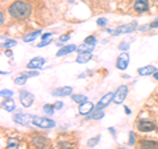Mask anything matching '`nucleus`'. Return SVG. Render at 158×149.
<instances>
[{
	"mask_svg": "<svg viewBox=\"0 0 158 149\" xmlns=\"http://www.w3.org/2000/svg\"><path fill=\"white\" fill-rule=\"evenodd\" d=\"M11 16L17 20H25L31 15V7L25 2H15L8 8Z\"/></svg>",
	"mask_w": 158,
	"mask_h": 149,
	"instance_id": "obj_1",
	"label": "nucleus"
},
{
	"mask_svg": "<svg viewBox=\"0 0 158 149\" xmlns=\"http://www.w3.org/2000/svg\"><path fill=\"white\" fill-rule=\"evenodd\" d=\"M136 28H137V24L133 21V23H129V24H125V25L118 27L117 29H115V31H108V32L112 33L113 36H117V34H121V33H131V32L135 31Z\"/></svg>",
	"mask_w": 158,
	"mask_h": 149,
	"instance_id": "obj_2",
	"label": "nucleus"
},
{
	"mask_svg": "<svg viewBox=\"0 0 158 149\" xmlns=\"http://www.w3.org/2000/svg\"><path fill=\"white\" fill-rule=\"evenodd\" d=\"M127 95H128V87L127 86H120L116 90L115 95H113V102H115L116 104H121L125 100Z\"/></svg>",
	"mask_w": 158,
	"mask_h": 149,
	"instance_id": "obj_3",
	"label": "nucleus"
},
{
	"mask_svg": "<svg viewBox=\"0 0 158 149\" xmlns=\"http://www.w3.org/2000/svg\"><path fill=\"white\" fill-rule=\"evenodd\" d=\"M32 123L34 124V126L37 127H41V128H53L54 126H56V123H54L53 120H50V119L48 117H34Z\"/></svg>",
	"mask_w": 158,
	"mask_h": 149,
	"instance_id": "obj_4",
	"label": "nucleus"
},
{
	"mask_svg": "<svg viewBox=\"0 0 158 149\" xmlns=\"http://www.w3.org/2000/svg\"><path fill=\"white\" fill-rule=\"evenodd\" d=\"M33 95L31 92H28V91H20V102H21V104L25 108L28 107H31L32 106V103H33Z\"/></svg>",
	"mask_w": 158,
	"mask_h": 149,
	"instance_id": "obj_5",
	"label": "nucleus"
},
{
	"mask_svg": "<svg viewBox=\"0 0 158 149\" xmlns=\"http://www.w3.org/2000/svg\"><path fill=\"white\" fill-rule=\"evenodd\" d=\"M128 63H129V56H128V53H121L120 57L117 58V63H116L117 69L125 70V69L128 67Z\"/></svg>",
	"mask_w": 158,
	"mask_h": 149,
	"instance_id": "obj_6",
	"label": "nucleus"
},
{
	"mask_svg": "<svg viewBox=\"0 0 158 149\" xmlns=\"http://www.w3.org/2000/svg\"><path fill=\"white\" fill-rule=\"evenodd\" d=\"M113 95H115V94H112V92L106 94V95L103 96V98L100 99V100H99L98 106H96V110H98V111H100L102 108H104L106 106H108V104L111 103V100H113Z\"/></svg>",
	"mask_w": 158,
	"mask_h": 149,
	"instance_id": "obj_7",
	"label": "nucleus"
},
{
	"mask_svg": "<svg viewBox=\"0 0 158 149\" xmlns=\"http://www.w3.org/2000/svg\"><path fill=\"white\" fill-rule=\"evenodd\" d=\"M31 120H33L31 115H24V113H17V115L13 116V121L17 124H21V126H27V124L31 123Z\"/></svg>",
	"mask_w": 158,
	"mask_h": 149,
	"instance_id": "obj_8",
	"label": "nucleus"
},
{
	"mask_svg": "<svg viewBox=\"0 0 158 149\" xmlns=\"http://www.w3.org/2000/svg\"><path fill=\"white\" fill-rule=\"evenodd\" d=\"M138 130L141 132H150L156 130V126L152 121H140L138 123Z\"/></svg>",
	"mask_w": 158,
	"mask_h": 149,
	"instance_id": "obj_9",
	"label": "nucleus"
},
{
	"mask_svg": "<svg viewBox=\"0 0 158 149\" xmlns=\"http://www.w3.org/2000/svg\"><path fill=\"white\" fill-rule=\"evenodd\" d=\"M44 63H45V59H44L42 57H36L29 61L28 63V67L29 69H40L44 66Z\"/></svg>",
	"mask_w": 158,
	"mask_h": 149,
	"instance_id": "obj_10",
	"label": "nucleus"
},
{
	"mask_svg": "<svg viewBox=\"0 0 158 149\" xmlns=\"http://www.w3.org/2000/svg\"><path fill=\"white\" fill-rule=\"evenodd\" d=\"M92 110H94V104L87 100L83 102L81 106H79V113H82V115H88Z\"/></svg>",
	"mask_w": 158,
	"mask_h": 149,
	"instance_id": "obj_11",
	"label": "nucleus"
},
{
	"mask_svg": "<svg viewBox=\"0 0 158 149\" xmlns=\"http://www.w3.org/2000/svg\"><path fill=\"white\" fill-rule=\"evenodd\" d=\"M149 8V3L148 0H136L135 2V9L137 12H145Z\"/></svg>",
	"mask_w": 158,
	"mask_h": 149,
	"instance_id": "obj_12",
	"label": "nucleus"
},
{
	"mask_svg": "<svg viewBox=\"0 0 158 149\" xmlns=\"http://www.w3.org/2000/svg\"><path fill=\"white\" fill-rule=\"evenodd\" d=\"M71 91H73V88L70 86H65V87H59L57 90H54L52 94L53 95H59V96H67L71 94Z\"/></svg>",
	"mask_w": 158,
	"mask_h": 149,
	"instance_id": "obj_13",
	"label": "nucleus"
},
{
	"mask_svg": "<svg viewBox=\"0 0 158 149\" xmlns=\"http://www.w3.org/2000/svg\"><path fill=\"white\" fill-rule=\"evenodd\" d=\"M33 144L34 145H37L38 148H41V149H45V147L48 145V140L45 137H42V136H36L33 138Z\"/></svg>",
	"mask_w": 158,
	"mask_h": 149,
	"instance_id": "obj_14",
	"label": "nucleus"
},
{
	"mask_svg": "<svg viewBox=\"0 0 158 149\" xmlns=\"http://www.w3.org/2000/svg\"><path fill=\"white\" fill-rule=\"evenodd\" d=\"M156 73V67L154 66H144V67H141L140 70H138V74L140 75H153V74Z\"/></svg>",
	"mask_w": 158,
	"mask_h": 149,
	"instance_id": "obj_15",
	"label": "nucleus"
},
{
	"mask_svg": "<svg viewBox=\"0 0 158 149\" xmlns=\"http://www.w3.org/2000/svg\"><path fill=\"white\" fill-rule=\"evenodd\" d=\"M77 49L75 45H69V46H65V48H62V49H59L58 53H57V57H62V56H66V54L69 53H71L74 52Z\"/></svg>",
	"mask_w": 158,
	"mask_h": 149,
	"instance_id": "obj_16",
	"label": "nucleus"
},
{
	"mask_svg": "<svg viewBox=\"0 0 158 149\" xmlns=\"http://www.w3.org/2000/svg\"><path fill=\"white\" fill-rule=\"evenodd\" d=\"M92 58L91 53H79V56L77 57V62L78 63H86Z\"/></svg>",
	"mask_w": 158,
	"mask_h": 149,
	"instance_id": "obj_17",
	"label": "nucleus"
},
{
	"mask_svg": "<svg viewBox=\"0 0 158 149\" xmlns=\"http://www.w3.org/2000/svg\"><path fill=\"white\" fill-rule=\"evenodd\" d=\"M7 149H19V140L16 137H9L7 140Z\"/></svg>",
	"mask_w": 158,
	"mask_h": 149,
	"instance_id": "obj_18",
	"label": "nucleus"
},
{
	"mask_svg": "<svg viewBox=\"0 0 158 149\" xmlns=\"http://www.w3.org/2000/svg\"><path fill=\"white\" fill-rule=\"evenodd\" d=\"M94 49V45H91V44H83V45H81L78 48L79 53H91Z\"/></svg>",
	"mask_w": 158,
	"mask_h": 149,
	"instance_id": "obj_19",
	"label": "nucleus"
},
{
	"mask_svg": "<svg viewBox=\"0 0 158 149\" xmlns=\"http://www.w3.org/2000/svg\"><path fill=\"white\" fill-rule=\"evenodd\" d=\"M3 108H4L6 111H8V112L13 111V110H15V102L11 100V99H9V100H6V102L3 103Z\"/></svg>",
	"mask_w": 158,
	"mask_h": 149,
	"instance_id": "obj_20",
	"label": "nucleus"
},
{
	"mask_svg": "<svg viewBox=\"0 0 158 149\" xmlns=\"http://www.w3.org/2000/svg\"><path fill=\"white\" fill-rule=\"evenodd\" d=\"M40 34H41V32H33V33H31V34H27V36H24V41H25V42H31V41H33V40L34 38H36L37 36H40Z\"/></svg>",
	"mask_w": 158,
	"mask_h": 149,
	"instance_id": "obj_21",
	"label": "nucleus"
},
{
	"mask_svg": "<svg viewBox=\"0 0 158 149\" xmlns=\"http://www.w3.org/2000/svg\"><path fill=\"white\" fill-rule=\"evenodd\" d=\"M157 144L154 141H142L141 143V148L142 149H156Z\"/></svg>",
	"mask_w": 158,
	"mask_h": 149,
	"instance_id": "obj_22",
	"label": "nucleus"
},
{
	"mask_svg": "<svg viewBox=\"0 0 158 149\" xmlns=\"http://www.w3.org/2000/svg\"><path fill=\"white\" fill-rule=\"evenodd\" d=\"M73 100L79 103V104H82L83 102L87 100V98H86V95H73Z\"/></svg>",
	"mask_w": 158,
	"mask_h": 149,
	"instance_id": "obj_23",
	"label": "nucleus"
},
{
	"mask_svg": "<svg viewBox=\"0 0 158 149\" xmlns=\"http://www.w3.org/2000/svg\"><path fill=\"white\" fill-rule=\"evenodd\" d=\"M27 79H28V78H27V77H25V75H24V74H23L21 77H19V78H16V79H15V83H16V84H19V86H23V84L27 82Z\"/></svg>",
	"mask_w": 158,
	"mask_h": 149,
	"instance_id": "obj_24",
	"label": "nucleus"
},
{
	"mask_svg": "<svg viewBox=\"0 0 158 149\" xmlns=\"http://www.w3.org/2000/svg\"><path fill=\"white\" fill-rule=\"evenodd\" d=\"M16 45V41L15 40H6V42L3 44V46H6V48H12Z\"/></svg>",
	"mask_w": 158,
	"mask_h": 149,
	"instance_id": "obj_25",
	"label": "nucleus"
},
{
	"mask_svg": "<svg viewBox=\"0 0 158 149\" xmlns=\"http://www.w3.org/2000/svg\"><path fill=\"white\" fill-rule=\"evenodd\" d=\"M0 94H2L3 98H11L13 95V92L11 90H2V92H0Z\"/></svg>",
	"mask_w": 158,
	"mask_h": 149,
	"instance_id": "obj_26",
	"label": "nucleus"
},
{
	"mask_svg": "<svg viewBox=\"0 0 158 149\" xmlns=\"http://www.w3.org/2000/svg\"><path fill=\"white\" fill-rule=\"evenodd\" d=\"M85 42H86V44H91V45H95L96 40H95V37H94V36H90V37H87V38L85 40Z\"/></svg>",
	"mask_w": 158,
	"mask_h": 149,
	"instance_id": "obj_27",
	"label": "nucleus"
},
{
	"mask_svg": "<svg viewBox=\"0 0 158 149\" xmlns=\"http://www.w3.org/2000/svg\"><path fill=\"white\" fill-rule=\"evenodd\" d=\"M44 111L48 112V113H50V115H52L53 111H54V108L50 106V104H45V107H44Z\"/></svg>",
	"mask_w": 158,
	"mask_h": 149,
	"instance_id": "obj_28",
	"label": "nucleus"
},
{
	"mask_svg": "<svg viewBox=\"0 0 158 149\" xmlns=\"http://www.w3.org/2000/svg\"><path fill=\"white\" fill-rule=\"evenodd\" d=\"M24 75H25L27 78H31V77H37V75H38V71H37V70H36V71H28V73L24 74Z\"/></svg>",
	"mask_w": 158,
	"mask_h": 149,
	"instance_id": "obj_29",
	"label": "nucleus"
},
{
	"mask_svg": "<svg viewBox=\"0 0 158 149\" xmlns=\"http://www.w3.org/2000/svg\"><path fill=\"white\" fill-rule=\"evenodd\" d=\"M98 141H99V137H94L92 138V140H88V145H90V147H94V145H96V144H98Z\"/></svg>",
	"mask_w": 158,
	"mask_h": 149,
	"instance_id": "obj_30",
	"label": "nucleus"
},
{
	"mask_svg": "<svg viewBox=\"0 0 158 149\" xmlns=\"http://www.w3.org/2000/svg\"><path fill=\"white\" fill-rule=\"evenodd\" d=\"M128 48H129V44L128 42H124V44H120V45H118V49H120V50H127Z\"/></svg>",
	"mask_w": 158,
	"mask_h": 149,
	"instance_id": "obj_31",
	"label": "nucleus"
},
{
	"mask_svg": "<svg viewBox=\"0 0 158 149\" xmlns=\"http://www.w3.org/2000/svg\"><path fill=\"white\" fill-rule=\"evenodd\" d=\"M103 116H104V113H103V112H95L91 117H92V119H102Z\"/></svg>",
	"mask_w": 158,
	"mask_h": 149,
	"instance_id": "obj_32",
	"label": "nucleus"
},
{
	"mask_svg": "<svg viewBox=\"0 0 158 149\" xmlns=\"http://www.w3.org/2000/svg\"><path fill=\"white\" fill-rule=\"evenodd\" d=\"M49 44H50V41H49V40H48V41H46V40H42V41L40 42L37 46H38V48H42V46H46V45H49Z\"/></svg>",
	"mask_w": 158,
	"mask_h": 149,
	"instance_id": "obj_33",
	"label": "nucleus"
},
{
	"mask_svg": "<svg viewBox=\"0 0 158 149\" xmlns=\"http://www.w3.org/2000/svg\"><path fill=\"white\" fill-rule=\"evenodd\" d=\"M106 24H107V19H104V17H102V19H99L98 20V25H106Z\"/></svg>",
	"mask_w": 158,
	"mask_h": 149,
	"instance_id": "obj_34",
	"label": "nucleus"
},
{
	"mask_svg": "<svg viewBox=\"0 0 158 149\" xmlns=\"http://www.w3.org/2000/svg\"><path fill=\"white\" fill-rule=\"evenodd\" d=\"M69 38H70V34H63V36H61V37H59V41H61V42H63V41H67Z\"/></svg>",
	"mask_w": 158,
	"mask_h": 149,
	"instance_id": "obj_35",
	"label": "nucleus"
},
{
	"mask_svg": "<svg viewBox=\"0 0 158 149\" xmlns=\"http://www.w3.org/2000/svg\"><path fill=\"white\" fill-rule=\"evenodd\" d=\"M62 106H63V103L58 102V103H56V106H54V108H56V110H61V108H62Z\"/></svg>",
	"mask_w": 158,
	"mask_h": 149,
	"instance_id": "obj_36",
	"label": "nucleus"
},
{
	"mask_svg": "<svg viewBox=\"0 0 158 149\" xmlns=\"http://www.w3.org/2000/svg\"><path fill=\"white\" fill-rule=\"evenodd\" d=\"M150 28H158V19L157 20H154L152 24H150Z\"/></svg>",
	"mask_w": 158,
	"mask_h": 149,
	"instance_id": "obj_37",
	"label": "nucleus"
},
{
	"mask_svg": "<svg viewBox=\"0 0 158 149\" xmlns=\"http://www.w3.org/2000/svg\"><path fill=\"white\" fill-rule=\"evenodd\" d=\"M133 143H135V135L131 132L129 133V144H133Z\"/></svg>",
	"mask_w": 158,
	"mask_h": 149,
	"instance_id": "obj_38",
	"label": "nucleus"
},
{
	"mask_svg": "<svg viewBox=\"0 0 158 149\" xmlns=\"http://www.w3.org/2000/svg\"><path fill=\"white\" fill-rule=\"evenodd\" d=\"M0 24H2V25L4 24V13H3V12L0 13Z\"/></svg>",
	"mask_w": 158,
	"mask_h": 149,
	"instance_id": "obj_39",
	"label": "nucleus"
},
{
	"mask_svg": "<svg viewBox=\"0 0 158 149\" xmlns=\"http://www.w3.org/2000/svg\"><path fill=\"white\" fill-rule=\"evenodd\" d=\"M50 36H52V33H45V34L42 36V38H44V40H46V38H49Z\"/></svg>",
	"mask_w": 158,
	"mask_h": 149,
	"instance_id": "obj_40",
	"label": "nucleus"
},
{
	"mask_svg": "<svg viewBox=\"0 0 158 149\" xmlns=\"http://www.w3.org/2000/svg\"><path fill=\"white\" fill-rule=\"evenodd\" d=\"M153 75H154V78L157 79V81H158V73H154V74H153Z\"/></svg>",
	"mask_w": 158,
	"mask_h": 149,
	"instance_id": "obj_41",
	"label": "nucleus"
},
{
	"mask_svg": "<svg viewBox=\"0 0 158 149\" xmlns=\"http://www.w3.org/2000/svg\"><path fill=\"white\" fill-rule=\"evenodd\" d=\"M118 149H125V148H118Z\"/></svg>",
	"mask_w": 158,
	"mask_h": 149,
	"instance_id": "obj_42",
	"label": "nucleus"
}]
</instances>
